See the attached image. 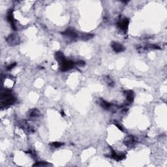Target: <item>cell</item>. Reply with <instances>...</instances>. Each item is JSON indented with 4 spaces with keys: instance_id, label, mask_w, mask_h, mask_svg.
Returning <instances> with one entry per match:
<instances>
[{
    "instance_id": "obj_1",
    "label": "cell",
    "mask_w": 167,
    "mask_h": 167,
    "mask_svg": "<svg viewBox=\"0 0 167 167\" xmlns=\"http://www.w3.org/2000/svg\"><path fill=\"white\" fill-rule=\"evenodd\" d=\"M14 102V97L12 95L11 92L9 90L5 91L2 95V106H7L11 105Z\"/></svg>"
},
{
    "instance_id": "obj_2",
    "label": "cell",
    "mask_w": 167,
    "mask_h": 167,
    "mask_svg": "<svg viewBox=\"0 0 167 167\" xmlns=\"http://www.w3.org/2000/svg\"><path fill=\"white\" fill-rule=\"evenodd\" d=\"M74 65H75V63L73 61L65 59L61 63V70L62 71H67L73 68Z\"/></svg>"
},
{
    "instance_id": "obj_3",
    "label": "cell",
    "mask_w": 167,
    "mask_h": 167,
    "mask_svg": "<svg viewBox=\"0 0 167 167\" xmlns=\"http://www.w3.org/2000/svg\"><path fill=\"white\" fill-rule=\"evenodd\" d=\"M129 24V20L127 18H125L120 20L118 23V26L119 28L123 31H126L128 29V26Z\"/></svg>"
},
{
    "instance_id": "obj_4",
    "label": "cell",
    "mask_w": 167,
    "mask_h": 167,
    "mask_svg": "<svg viewBox=\"0 0 167 167\" xmlns=\"http://www.w3.org/2000/svg\"><path fill=\"white\" fill-rule=\"evenodd\" d=\"M7 43L11 46L16 45L19 43V38L17 35L12 34V35H9L7 38Z\"/></svg>"
},
{
    "instance_id": "obj_5",
    "label": "cell",
    "mask_w": 167,
    "mask_h": 167,
    "mask_svg": "<svg viewBox=\"0 0 167 167\" xmlns=\"http://www.w3.org/2000/svg\"><path fill=\"white\" fill-rule=\"evenodd\" d=\"M112 47L115 52H122L125 50L124 46L117 42H113L112 43Z\"/></svg>"
},
{
    "instance_id": "obj_6",
    "label": "cell",
    "mask_w": 167,
    "mask_h": 167,
    "mask_svg": "<svg viewBox=\"0 0 167 167\" xmlns=\"http://www.w3.org/2000/svg\"><path fill=\"white\" fill-rule=\"evenodd\" d=\"M7 20L8 21L10 22L11 25V27H12V29L14 30H16V27L15 26V23H14V17H13V13H12V10H9V12L7 13Z\"/></svg>"
},
{
    "instance_id": "obj_7",
    "label": "cell",
    "mask_w": 167,
    "mask_h": 167,
    "mask_svg": "<svg viewBox=\"0 0 167 167\" xmlns=\"http://www.w3.org/2000/svg\"><path fill=\"white\" fill-rule=\"evenodd\" d=\"M63 34L64 35H65L66 37H70V38L72 39L76 38V37H77V34H76V32L74 31V30L71 29H68L64 32Z\"/></svg>"
},
{
    "instance_id": "obj_8",
    "label": "cell",
    "mask_w": 167,
    "mask_h": 167,
    "mask_svg": "<svg viewBox=\"0 0 167 167\" xmlns=\"http://www.w3.org/2000/svg\"><path fill=\"white\" fill-rule=\"evenodd\" d=\"M55 57H56V59L57 61L60 64L66 59L65 58L64 55L63 54V53H61V52H57L56 53V55H55Z\"/></svg>"
},
{
    "instance_id": "obj_9",
    "label": "cell",
    "mask_w": 167,
    "mask_h": 167,
    "mask_svg": "<svg viewBox=\"0 0 167 167\" xmlns=\"http://www.w3.org/2000/svg\"><path fill=\"white\" fill-rule=\"evenodd\" d=\"M125 95L127 97V100L129 102H132L134 99V93L131 90H128V91H125Z\"/></svg>"
},
{
    "instance_id": "obj_10",
    "label": "cell",
    "mask_w": 167,
    "mask_h": 167,
    "mask_svg": "<svg viewBox=\"0 0 167 167\" xmlns=\"http://www.w3.org/2000/svg\"><path fill=\"white\" fill-rule=\"evenodd\" d=\"M112 157L114 159L117 160V161H120V160H122L125 157V154H122V155H118L116 153H115V152L112 151Z\"/></svg>"
},
{
    "instance_id": "obj_11",
    "label": "cell",
    "mask_w": 167,
    "mask_h": 167,
    "mask_svg": "<svg viewBox=\"0 0 167 167\" xmlns=\"http://www.w3.org/2000/svg\"><path fill=\"white\" fill-rule=\"evenodd\" d=\"M40 115V112L38 110L34 109L31 110L30 113H29V117L31 118H36L39 117Z\"/></svg>"
},
{
    "instance_id": "obj_12",
    "label": "cell",
    "mask_w": 167,
    "mask_h": 167,
    "mask_svg": "<svg viewBox=\"0 0 167 167\" xmlns=\"http://www.w3.org/2000/svg\"><path fill=\"white\" fill-rule=\"evenodd\" d=\"M135 142H136L135 138L132 137H130L125 142V144L127 146H131L135 143Z\"/></svg>"
},
{
    "instance_id": "obj_13",
    "label": "cell",
    "mask_w": 167,
    "mask_h": 167,
    "mask_svg": "<svg viewBox=\"0 0 167 167\" xmlns=\"http://www.w3.org/2000/svg\"><path fill=\"white\" fill-rule=\"evenodd\" d=\"M101 105L102 107L105 108V109H109L111 107V106H112L110 103L105 101H102L101 103Z\"/></svg>"
},
{
    "instance_id": "obj_14",
    "label": "cell",
    "mask_w": 167,
    "mask_h": 167,
    "mask_svg": "<svg viewBox=\"0 0 167 167\" xmlns=\"http://www.w3.org/2000/svg\"><path fill=\"white\" fill-rule=\"evenodd\" d=\"M62 145H63V144L61 142H54L51 143V146L54 147H59L62 146Z\"/></svg>"
},
{
    "instance_id": "obj_15",
    "label": "cell",
    "mask_w": 167,
    "mask_h": 167,
    "mask_svg": "<svg viewBox=\"0 0 167 167\" xmlns=\"http://www.w3.org/2000/svg\"><path fill=\"white\" fill-rule=\"evenodd\" d=\"M48 165H51V164L45 163V162H43V163L39 162L38 163H36L35 164H34V166H48Z\"/></svg>"
},
{
    "instance_id": "obj_16",
    "label": "cell",
    "mask_w": 167,
    "mask_h": 167,
    "mask_svg": "<svg viewBox=\"0 0 167 167\" xmlns=\"http://www.w3.org/2000/svg\"><path fill=\"white\" fill-rule=\"evenodd\" d=\"M16 65V63H14L11 64V65H10L7 67V70H11L13 67H15Z\"/></svg>"
},
{
    "instance_id": "obj_17",
    "label": "cell",
    "mask_w": 167,
    "mask_h": 167,
    "mask_svg": "<svg viewBox=\"0 0 167 167\" xmlns=\"http://www.w3.org/2000/svg\"><path fill=\"white\" fill-rule=\"evenodd\" d=\"M107 84H108V85L109 86H112L113 85H114V82H113V81L110 78H108V81H107Z\"/></svg>"
},
{
    "instance_id": "obj_18",
    "label": "cell",
    "mask_w": 167,
    "mask_h": 167,
    "mask_svg": "<svg viewBox=\"0 0 167 167\" xmlns=\"http://www.w3.org/2000/svg\"><path fill=\"white\" fill-rule=\"evenodd\" d=\"M77 65H80V66H84V65H85V63H84V61H78V62L77 63Z\"/></svg>"
},
{
    "instance_id": "obj_19",
    "label": "cell",
    "mask_w": 167,
    "mask_h": 167,
    "mask_svg": "<svg viewBox=\"0 0 167 167\" xmlns=\"http://www.w3.org/2000/svg\"><path fill=\"white\" fill-rule=\"evenodd\" d=\"M61 114H62V115H64V112H63V111H61Z\"/></svg>"
}]
</instances>
